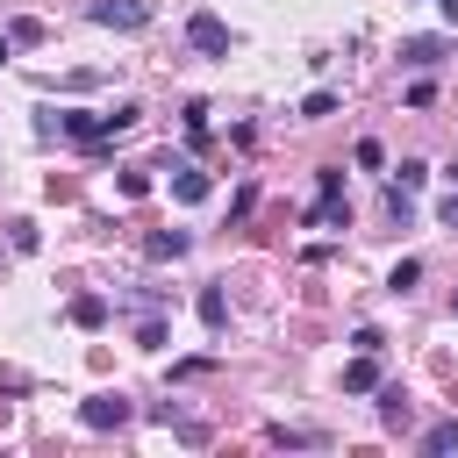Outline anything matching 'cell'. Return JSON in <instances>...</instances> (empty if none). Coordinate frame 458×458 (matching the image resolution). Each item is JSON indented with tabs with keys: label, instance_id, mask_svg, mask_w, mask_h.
<instances>
[{
	"label": "cell",
	"instance_id": "obj_1",
	"mask_svg": "<svg viewBox=\"0 0 458 458\" xmlns=\"http://www.w3.org/2000/svg\"><path fill=\"white\" fill-rule=\"evenodd\" d=\"M186 43H193L200 57H229V50H236L229 21H222V14H208V7H200V14H186Z\"/></svg>",
	"mask_w": 458,
	"mask_h": 458
},
{
	"label": "cell",
	"instance_id": "obj_21",
	"mask_svg": "<svg viewBox=\"0 0 458 458\" xmlns=\"http://www.w3.org/2000/svg\"><path fill=\"white\" fill-rule=\"evenodd\" d=\"M386 215H394V222H408V215H415V200H408L401 186H386Z\"/></svg>",
	"mask_w": 458,
	"mask_h": 458
},
{
	"label": "cell",
	"instance_id": "obj_17",
	"mask_svg": "<svg viewBox=\"0 0 458 458\" xmlns=\"http://www.w3.org/2000/svg\"><path fill=\"white\" fill-rule=\"evenodd\" d=\"M114 186H122V200H143V193H150V172H136V165H129Z\"/></svg>",
	"mask_w": 458,
	"mask_h": 458
},
{
	"label": "cell",
	"instance_id": "obj_25",
	"mask_svg": "<svg viewBox=\"0 0 458 458\" xmlns=\"http://www.w3.org/2000/svg\"><path fill=\"white\" fill-rule=\"evenodd\" d=\"M437 7H444V21H458V0H437Z\"/></svg>",
	"mask_w": 458,
	"mask_h": 458
},
{
	"label": "cell",
	"instance_id": "obj_15",
	"mask_svg": "<svg viewBox=\"0 0 458 458\" xmlns=\"http://www.w3.org/2000/svg\"><path fill=\"white\" fill-rule=\"evenodd\" d=\"M322 114H336V93H329V86H315V93L301 100V122H322Z\"/></svg>",
	"mask_w": 458,
	"mask_h": 458
},
{
	"label": "cell",
	"instance_id": "obj_24",
	"mask_svg": "<svg viewBox=\"0 0 458 458\" xmlns=\"http://www.w3.org/2000/svg\"><path fill=\"white\" fill-rule=\"evenodd\" d=\"M0 57H14V36H7V29H0Z\"/></svg>",
	"mask_w": 458,
	"mask_h": 458
},
{
	"label": "cell",
	"instance_id": "obj_9",
	"mask_svg": "<svg viewBox=\"0 0 458 458\" xmlns=\"http://www.w3.org/2000/svg\"><path fill=\"white\" fill-rule=\"evenodd\" d=\"M379 422H386V429H408V422H415V401H408L401 386H386V379H379Z\"/></svg>",
	"mask_w": 458,
	"mask_h": 458
},
{
	"label": "cell",
	"instance_id": "obj_27",
	"mask_svg": "<svg viewBox=\"0 0 458 458\" xmlns=\"http://www.w3.org/2000/svg\"><path fill=\"white\" fill-rule=\"evenodd\" d=\"M451 315H458V301H451Z\"/></svg>",
	"mask_w": 458,
	"mask_h": 458
},
{
	"label": "cell",
	"instance_id": "obj_11",
	"mask_svg": "<svg viewBox=\"0 0 458 458\" xmlns=\"http://www.w3.org/2000/svg\"><path fill=\"white\" fill-rule=\"evenodd\" d=\"M344 222H351V200H344V193H322V200L308 208V229H344Z\"/></svg>",
	"mask_w": 458,
	"mask_h": 458
},
{
	"label": "cell",
	"instance_id": "obj_26",
	"mask_svg": "<svg viewBox=\"0 0 458 458\" xmlns=\"http://www.w3.org/2000/svg\"><path fill=\"white\" fill-rule=\"evenodd\" d=\"M444 179H451V186H458V165H451V172H444Z\"/></svg>",
	"mask_w": 458,
	"mask_h": 458
},
{
	"label": "cell",
	"instance_id": "obj_10",
	"mask_svg": "<svg viewBox=\"0 0 458 458\" xmlns=\"http://www.w3.org/2000/svg\"><path fill=\"white\" fill-rule=\"evenodd\" d=\"M265 444H279V451H322V444H329V429H286V422H272V429H265Z\"/></svg>",
	"mask_w": 458,
	"mask_h": 458
},
{
	"label": "cell",
	"instance_id": "obj_13",
	"mask_svg": "<svg viewBox=\"0 0 458 458\" xmlns=\"http://www.w3.org/2000/svg\"><path fill=\"white\" fill-rule=\"evenodd\" d=\"M64 315H72L79 329H100V322H107V301H100V293H72V308H64Z\"/></svg>",
	"mask_w": 458,
	"mask_h": 458
},
{
	"label": "cell",
	"instance_id": "obj_18",
	"mask_svg": "<svg viewBox=\"0 0 458 458\" xmlns=\"http://www.w3.org/2000/svg\"><path fill=\"white\" fill-rule=\"evenodd\" d=\"M415 279H422V265H415V258H401V265H394V272H386V286H394V293H408V286H415Z\"/></svg>",
	"mask_w": 458,
	"mask_h": 458
},
{
	"label": "cell",
	"instance_id": "obj_19",
	"mask_svg": "<svg viewBox=\"0 0 458 458\" xmlns=\"http://www.w3.org/2000/svg\"><path fill=\"white\" fill-rule=\"evenodd\" d=\"M136 344H143V351H165V322L143 315V322H136Z\"/></svg>",
	"mask_w": 458,
	"mask_h": 458
},
{
	"label": "cell",
	"instance_id": "obj_20",
	"mask_svg": "<svg viewBox=\"0 0 458 458\" xmlns=\"http://www.w3.org/2000/svg\"><path fill=\"white\" fill-rule=\"evenodd\" d=\"M351 157H358V165H365V172H379V165H386V150H379V136H365V143H358V150H351Z\"/></svg>",
	"mask_w": 458,
	"mask_h": 458
},
{
	"label": "cell",
	"instance_id": "obj_3",
	"mask_svg": "<svg viewBox=\"0 0 458 458\" xmlns=\"http://www.w3.org/2000/svg\"><path fill=\"white\" fill-rule=\"evenodd\" d=\"M57 129H64L72 143H107V136H114L100 107H64V114H57Z\"/></svg>",
	"mask_w": 458,
	"mask_h": 458
},
{
	"label": "cell",
	"instance_id": "obj_2",
	"mask_svg": "<svg viewBox=\"0 0 458 458\" xmlns=\"http://www.w3.org/2000/svg\"><path fill=\"white\" fill-rule=\"evenodd\" d=\"M86 14H93L100 29H150V21H157V7H150V0H93Z\"/></svg>",
	"mask_w": 458,
	"mask_h": 458
},
{
	"label": "cell",
	"instance_id": "obj_16",
	"mask_svg": "<svg viewBox=\"0 0 458 458\" xmlns=\"http://www.w3.org/2000/svg\"><path fill=\"white\" fill-rule=\"evenodd\" d=\"M422 179H429V165H422V157H401V165H394V186H401V193H415Z\"/></svg>",
	"mask_w": 458,
	"mask_h": 458
},
{
	"label": "cell",
	"instance_id": "obj_12",
	"mask_svg": "<svg viewBox=\"0 0 458 458\" xmlns=\"http://www.w3.org/2000/svg\"><path fill=\"white\" fill-rule=\"evenodd\" d=\"M143 250H150V258H186L193 236H186V229H157V236H143Z\"/></svg>",
	"mask_w": 458,
	"mask_h": 458
},
{
	"label": "cell",
	"instance_id": "obj_4",
	"mask_svg": "<svg viewBox=\"0 0 458 458\" xmlns=\"http://www.w3.org/2000/svg\"><path fill=\"white\" fill-rule=\"evenodd\" d=\"M129 415H136V408H129L122 394H93V401H79V422H86V429H122Z\"/></svg>",
	"mask_w": 458,
	"mask_h": 458
},
{
	"label": "cell",
	"instance_id": "obj_14",
	"mask_svg": "<svg viewBox=\"0 0 458 458\" xmlns=\"http://www.w3.org/2000/svg\"><path fill=\"white\" fill-rule=\"evenodd\" d=\"M422 451H429V458H444V451H458V415H444V422H429V429H422Z\"/></svg>",
	"mask_w": 458,
	"mask_h": 458
},
{
	"label": "cell",
	"instance_id": "obj_8",
	"mask_svg": "<svg viewBox=\"0 0 458 458\" xmlns=\"http://www.w3.org/2000/svg\"><path fill=\"white\" fill-rule=\"evenodd\" d=\"M193 315L222 336V329H229V293H222V286H200V293H193Z\"/></svg>",
	"mask_w": 458,
	"mask_h": 458
},
{
	"label": "cell",
	"instance_id": "obj_23",
	"mask_svg": "<svg viewBox=\"0 0 458 458\" xmlns=\"http://www.w3.org/2000/svg\"><path fill=\"white\" fill-rule=\"evenodd\" d=\"M437 215H444V229H458V193H451V200H444Z\"/></svg>",
	"mask_w": 458,
	"mask_h": 458
},
{
	"label": "cell",
	"instance_id": "obj_6",
	"mask_svg": "<svg viewBox=\"0 0 458 458\" xmlns=\"http://www.w3.org/2000/svg\"><path fill=\"white\" fill-rule=\"evenodd\" d=\"M215 193V179L208 172H193V165H172V200H186V208H200Z\"/></svg>",
	"mask_w": 458,
	"mask_h": 458
},
{
	"label": "cell",
	"instance_id": "obj_22",
	"mask_svg": "<svg viewBox=\"0 0 458 458\" xmlns=\"http://www.w3.org/2000/svg\"><path fill=\"white\" fill-rule=\"evenodd\" d=\"M215 372V358H186V365H172V379H208Z\"/></svg>",
	"mask_w": 458,
	"mask_h": 458
},
{
	"label": "cell",
	"instance_id": "obj_7",
	"mask_svg": "<svg viewBox=\"0 0 458 458\" xmlns=\"http://www.w3.org/2000/svg\"><path fill=\"white\" fill-rule=\"evenodd\" d=\"M344 394H379V351H358L344 365Z\"/></svg>",
	"mask_w": 458,
	"mask_h": 458
},
{
	"label": "cell",
	"instance_id": "obj_5",
	"mask_svg": "<svg viewBox=\"0 0 458 458\" xmlns=\"http://www.w3.org/2000/svg\"><path fill=\"white\" fill-rule=\"evenodd\" d=\"M444 57H451L444 36H408V43H401V64H408V72H437Z\"/></svg>",
	"mask_w": 458,
	"mask_h": 458
}]
</instances>
